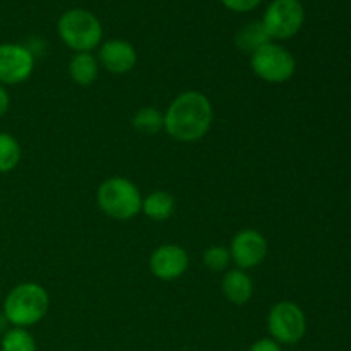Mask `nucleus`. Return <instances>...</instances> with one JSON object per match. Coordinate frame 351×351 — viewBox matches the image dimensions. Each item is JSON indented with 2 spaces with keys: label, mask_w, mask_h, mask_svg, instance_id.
Segmentation results:
<instances>
[{
  "label": "nucleus",
  "mask_w": 351,
  "mask_h": 351,
  "mask_svg": "<svg viewBox=\"0 0 351 351\" xmlns=\"http://www.w3.org/2000/svg\"><path fill=\"white\" fill-rule=\"evenodd\" d=\"M213 105L201 91L178 95L165 113V130L180 143H195L209 132L213 123Z\"/></svg>",
  "instance_id": "obj_1"
},
{
  "label": "nucleus",
  "mask_w": 351,
  "mask_h": 351,
  "mask_svg": "<svg viewBox=\"0 0 351 351\" xmlns=\"http://www.w3.org/2000/svg\"><path fill=\"white\" fill-rule=\"evenodd\" d=\"M50 298L38 283H21L10 290L3 302V314L14 328H29L47 315Z\"/></svg>",
  "instance_id": "obj_2"
},
{
  "label": "nucleus",
  "mask_w": 351,
  "mask_h": 351,
  "mask_svg": "<svg viewBox=\"0 0 351 351\" xmlns=\"http://www.w3.org/2000/svg\"><path fill=\"white\" fill-rule=\"evenodd\" d=\"M60 40L75 53L93 51L103 38V26L98 17L86 9L65 10L57 24Z\"/></svg>",
  "instance_id": "obj_3"
},
{
  "label": "nucleus",
  "mask_w": 351,
  "mask_h": 351,
  "mask_svg": "<svg viewBox=\"0 0 351 351\" xmlns=\"http://www.w3.org/2000/svg\"><path fill=\"white\" fill-rule=\"evenodd\" d=\"M98 206L106 216L120 221L132 219L143 209L139 189L129 178L112 177L103 182L96 192Z\"/></svg>",
  "instance_id": "obj_4"
},
{
  "label": "nucleus",
  "mask_w": 351,
  "mask_h": 351,
  "mask_svg": "<svg viewBox=\"0 0 351 351\" xmlns=\"http://www.w3.org/2000/svg\"><path fill=\"white\" fill-rule=\"evenodd\" d=\"M254 74L269 84H283L290 81L297 69V60L283 45L269 41L250 55Z\"/></svg>",
  "instance_id": "obj_5"
},
{
  "label": "nucleus",
  "mask_w": 351,
  "mask_h": 351,
  "mask_svg": "<svg viewBox=\"0 0 351 351\" xmlns=\"http://www.w3.org/2000/svg\"><path fill=\"white\" fill-rule=\"evenodd\" d=\"M304 21L305 9L300 0H273L263 17L271 40H290L302 29Z\"/></svg>",
  "instance_id": "obj_6"
},
{
  "label": "nucleus",
  "mask_w": 351,
  "mask_h": 351,
  "mask_svg": "<svg viewBox=\"0 0 351 351\" xmlns=\"http://www.w3.org/2000/svg\"><path fill=\"white\" fill-rule=\"evenodd\" d=\"M267 329L276 343L295 345L304 338L307 331L304 311L293 302H280L271 308L267 315Z\"/></svg>",
  "instance_id": "obj_7"
},
{
  "label": "nucleus",
  "mask_w": 351,
  "mask_h": 351,
  "mask_svg": "<svg viewBox=\"0 0 351 351\" xmlns=\"http://www.w3.org/2000/svg\"><path fill=\"white\" fill-rule=\"evenodd\" d=\"M34 55L24 45H0V84L16 86L27 81L33 74Z\"/></svg>",
  "instance_id": "obj_8"
},
{
  "label": "nucleus",
  "mask_w": 351,
  "mask_h": 351,
  "mask_svg": "<svg viewBox=\"0 0 351 351\" xmlns=\"http://www.w3.org/2000/svg\"><path fill=\"white\" fill-rule=\"evenodd\" d=\"M230 256L239 269H252L264 263L267 256V240L261 232L245 228L237 233L230 245Z\"/></svg>",
  "instance_id": "obj_9"
},
{
  "label": "nucleus",
  "mask_w": 351,
  "mask_h": 351,
  "mask_svg": "<svg viewBox=\"0 0 351 351\" xmlns=\"http://www.w3.org/2000/svg\"><path fill=\"white\" fill-rule=\"evenodd\" d=\"M149 269L158 280L173 281L184 276L185 271L189 269V254L187 250L182 249L175 243H167L161 245L151 254Z\"/></svg>",
  "instance_id": "obj_10"
},
{
  "label": "nucleus",
  "mask_w": 351,
  "mask_h": 351,
  "mask_svg": "<svg viewBox=\"0 0 351 351\" xmlns=\"http://www.w3.org/2000/svg\"><path fill=\"white\" fill-rule=\"evenodd\" d=\"M98 62L112 74H127L137 64V51L125 40H108L99 47Z\"/></svg>",
  "instance_id": "obj_11"
},
{
  "label": "nucleus",
  "mask_w": 351,
  "mask_h": 351,
  "mask_svg": "<svg viewBox=\"0 0 351 351\" xmlns=\"http://www.w3.org/2000/svg\"><path fill=\"white\" fill-rule=\"evenodd\" d=\"M221 288L226 300L235 305L247 304L254 295L252 280H250V276L243 269L226 271L221 281Z\"/></svg>",
  "instance_id": "obj_12"
},
{
  "label": "nucleus",
  "mask_w": 351,
  "mask_h": 351,
  "mask_svg": "<svg viewBox=\"0 0 351 351\" xmlns=\"http://www.w3.org/2000/svg\"><path fill=\"white\" fill-rule=\"evenodd\" d=\"M99 72V62L91 51H79L69 64L71 79L79 86H91Z\"/></svg>",
  "instance_id": "obj_13"
},
{
  "label": "nucleus",
  "mask_w": 351,
  "mask_h": 351,
  "mask_svg": "<svg viewBox=\"0 0 351 351\" xmlns=\"http://www.w3.org/2000/svg\"><path fill=\"white\" fill-rule=\"evenodd\" d=\"M271 38L267 34L266 27H264L263 21H252V23L245 24L240 27L239 33L235 36V43L239 50L245 51V53L252 55L254 51L259 50L266 43H269Z\"/></svg>",
  "instance_id": "obj_14"
},
{
  "label": "nucleus",
  "mask_w": 351,
  "mask_h": 351,
  "mask_svg": "<svg viewBox=\"0 0 351 351\" xmlns=\"http://www.w3.org/2000/svg\"><path fill=\"white\" fill-rule=\"evenodd\" d=\"M141 211H144V215L153 219V221H167L175 213L173 195L165 191L151 192L146 199H143V209Z\"/></svg>",
  "instance_id": "obj_15"
},
{
  "label": "nucleus",
  "mask_w": 351,
  "mask_h": 351,
  "mask_svg": "<svg viewBox=\"0 0 351 351\" xmlns=\"http://www.w3.org/2000/svg\"><path fill=\"white\" fill-rule=\"evenodd\" d=\"M134 129L144 136H154L165 129V115L154 106H147V108H141L139 112L134 115L132 119Z\"/></svg>",
  "instance_id": "obj_16"
},
{
  "label": "nucleus",
  "mask_w": 351,
  "mask_h": 351,
  "mask_svg": "<svg viewBox=\"0 0 351 351\" xmlns=\"http://www.w3.org/2000/svg\"><path fill=\"white\" fill-rule=\"evenodd\" d=\"M21 161V146L9 132H0V173L12 171Z\"/></svg>",
  "instance_id": "obj_17"
},
{
  "label": "nucleus",
  "mask_w": 351,
  "mask_h": 351,
  "mask_svg": "<svg viewBox=\"0 0 351 351\" xmlns=\"http://www.w3.org/2000/svg\"><path fill=\"white\" fill-rule=\"evenodd\" d=\"M2 351H36L34 338L24 328H12L2 336Z\"/></svg>",
  "instance_id": "obj_18"
},
{
  "label": "nucleus",
  "mask_w": 351,
  "mask_h": 351,
  "mask_svg": "<svg viewBox=\"0 0 351 351\" xmlns=\"http://www.w3.org/2000/svg\"><path fill=\"white\" fill-rule=\"evenodd\" d=\"M232 256H230V249L223 245H213L202 256V263L213 273H219V271H225L228 267Z\"/></svg>",
  "instance_id": "obj_19"
},
{
  "label": "nucleus",
  "mask_w": 351,
  "mask_h": 351,
  "mask_svg": "<svg viewBox=\"0 0 351 351\" xmlns=\"http://www.w3.org/2000/svg\"><path fill=\"white\" fill-rule=\"evenodd\" d=\"M221 3L232 12L243 14L257 9L263 3V0H221Z\"/></svg>",
  "instance_id": "obj_20"
},
{
  "label": "nucleus",
  "mask_w": 351,
  "mask_h": 351,
  "mask_svg": "<svg viewBox=\"0 0 351 351\" xmlns=\"http://www.w3.org/2000/svg\"><path fill=\"white\" fill-rule=\"evenodd\" d=\"M250 351H281V346H280V343H276L274 339L264 338V339H259V341L254 343Z\"/></svg>",
  "instance_id": "obj_21"
},
{
  "label": "nucleus",
  "mask_w": 351,
  "mask_h": 351,
  "mask_svg": "<svg viewBox=\"0 0 351 351\" xmlns=\"http://www.w3.org/2000/svg\"><path fill=\"white\" fill-rule=\"evenodd\" d=\"M9 106H10L9 95H7L5 88H3V86L0 84V119H2V117L5 115L7 110H9Z\"/></svg>",
  "instance_id": "obj_22"
},
{
  "label": "nucleus",
  "mask_w": 351,
  "mask_h": 351,
  "mask_svg": "<svg viewBox=\"0 0 351 351\" xmlns=\"http://www.w3.org/2000/svg\"><path fill=\"white\" fill-rule=\"evenodd\" d=\"M9 319L5 317V314L3 312H0V335H5L7 331H9Z\"/></svg>",
  "instance_id": "obj_23"
}]
</instances>
